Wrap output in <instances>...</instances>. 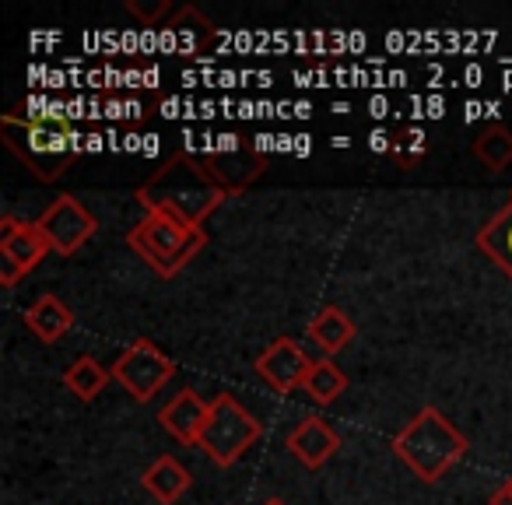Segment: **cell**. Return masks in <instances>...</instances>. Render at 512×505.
I'll use <instances>...</instances> for the list:
<instances>
[{"instance_id": "1", "label": "cell", "mask_w": 512, "mask_h": 505, "mask_svg": "<svg viewBox=\"0 0 512 505\" xmlns=\"http://www.w3.org/2000/svg\"><path fill=\"white\" fill-rule=\"evenodd\" d=\"M228 193L211 179L197 151H176L169 155L141 186H137V204L144 214H165L190 228H200L221 204Z\"/></svg>"}, {"instance_id": "2", "label": "cell", "mask_w": 512, "mask_h": 505, "mask_svg": "<svg viewBox=\"0 0 512 505\" xmlns=\"http://www.w3.org/2000/svg\"><path fill=\"white\" fill-rule=\"evenodd\" d=\"M390 446L421 484H439L467 456V435L439 407H421Z\"/></svg>"}, {"instance_id": "3", "label": "cell", "mask_w": 512, "mask_h": 505, "mask_svg": "<svg viewBox=\"0 0 512 505\" xmlns=\"http://www.w3.org/2000/svg\"><path fill=\"white\" fill-rule=\"evenodd\" d=\"M0 134H4V144H8L11 155L39 183H57L78 162V137H74V130L64 120L4 113L0 116Z\"/></svg>"}, {"instance_id": "4", "label": "cell", "mask_w": 512, "mask_h": 505, "mask_svg": "<svg viewBox=\"0 0 512 505\" xmlns=\"http://www.w3.org/2000/svg\"><path fill=\"white\" fill-rule=\"evenodd\" d=\"M127 246L158 278H176L207 246V235L204 228H190L176 218H165V214H144L127 232Z\"/></svg>"}, {"instance_id": "5", "label": "cell", "mask_w": 512, "mask_h": 505, "mask_svg": "<svg viewBox=\"0 0 512 505\" xmlns=\"http://www.w3.org/2000/svg\"><path fill=\"white\" fill-rule=\"evenodd\" d=\"M260 435H264L260 418L249 414L232 393H218L211 400V414H207L197 449H204L207 460L218 463V467H235L260 442Z\"/></svg>"}, {"instance_id": "6", "label": "cell", "mask_w": 512, "mask_h": 505, "mask_svg": "<svg viewBox=\"0 0 512 505\" xmlns=\"http://www.w3.org/2000/svg\"><path fill=\"white\" fill-rule=\"evenodd\" d=\"M204 169L211 172V179L228 193V197H239L246 193L256 179L267 172V155L256 148L253 141L239 134H221L211 148L197 151Z\"/></svg>"}, {"instance_id": "7", "label": "cell", "mask_w": 512, "mask_h": 505, "mask_svg": "<svg viewBox=\"0 0 512 505\" xmlns=\"http://www.w3.org/2000/svg\"><path fill=\"white\" fill-rule=\"evenodd\" d=\"M50 253V242L36 221H22L15 214L0 218V285L4 288H15L22 278H29Z\"/></svg>"}, {"instance_id": "8", "label": "cell", "mask_w": 512, "mask_h": 505, "mask_svg": "<svg viewBox=\"0 0 512 505\" xmlns=\"http://www.w3.org/2000/svg\"><path fill=\"white\" fill-rule=\"evenodd\" d=\"M172 376H176V362L169 355H162V348L155 341H148V337L130 344L113 365V379L137 404H148Z\"/></svg>"}, {"instance_id": "9", "label": "cell", "mask_w": 512, "mask_h": 505, "mask_svg": "<svg viewBox=\"0 0 512 505\" xmlns=\"http://www.w3.org/2000/svg\"><path fill=\"white\" fill-rule=\"evenodd\" d=\"M36 225L43 228L46 242H50V249L57 257H74V253L99 232V218H95L78 197H71V193L53 200L36 218Z\"/></svg>"}, {"instance_id": "10", "label": "cell", "mask_w": 512, "mask_h": 505, "mask_svg": "<svg viewBox=\"0 0 512 505\" xmlns=\"http://www.w3.org/2000/svg\"><path fill=\"white\" fill-rule=\"evenodd\" d=\"M253 369L271 390L292 393V390H302V386H306V376H309V369H313V358H309L292 337H278V341L267 344V348L260 351Z\"/></svg>"}, {"instance_id": "11", "label": "cell", "mask_w": 512, "mask_h": 505, "mask_svg": "<svg viewBox=\"0 0 512 505\" xmlns=\"http://www.w3.org/2000/svg\"><path fill=\"white\" fill-rule=\"evenodd\" d=\"M285 449L306 470H320L323 463H327L330 456L341 449V435L330 428L327 418H320V414H309V418H302L299 425L288 432Z\"/></svg>"}, {"instance_id": "12", "label": "cell", "mask_w": 512, "mask_h": 505, "mask_svg": "<svg viewBox=\"0 0 512 505\" xmlns=\"http://www.w3.org/2000/svg\"><path fill=\"white\" fill-rule=\"evenodd\" d=\"M207 414H211V400L197 397V390H183L158 411V425L183 446H197L200 432L207 425Z\"/></svg>"}, {"instance_id": "13", "label": "cell", "mask_w": 512, "mask_h": 505, "mask_svg": "<svg viewBox=\"0 0 512 505\" xmlns=\"http://www.w3.org/2000/svg\"><path fill=\"white\" fill-rule=\"evenodd\" d=\"M211 39H214V25L193 8H179L176 15L169 18V25L162 29V46L169 53H183V57L204 53Z\"/></svg>"}, {"instance_id": "14", "label": "cell", "mask_w": 512, "mask_h": 505, "mask_svg": "<svg viewBox=\"0 0 512 505\" xmlns=\"http://www.w3.org/2000/svg\"><path fill=\"white\" fill-rule=\"evenodd\" d=\"M22 320H25V327L32 330V337H39L43 344L64 341V337L71 334V327H74L71 306H67L64 299H57V295H50V292L39 295V299L25 309Z\"/></svg>"}, {"instance_id": "15", "label": "cell", "mask_w": 512, "mask_h": 505, "mask_svg": "<svg viewBox=\"0 0 512 505\" xmlns=\"http://www.w3.org/2000/svg\"><path fill=\"white\" fill-rule=\"evenodd\" d=\"M477 249L512 281V190H509V200H505L488 218V225L477 232Z\"/></svg>"}, {"instance_id": "16", "label": "cell", "mask_w": 512, "mask_h": 505, "mask_svg": "<svg viewBox=\"0 0 512 505\" xmlns=\"http://www.w3.org/2000/svg\"><path fill=\"white\" fill-rule=\"evenodd\" d=\"M141 484H144V491L155 498V502L176 505L179 498L190 491L193 477H190V470L176 460V456H158V460L141 474Z\"/></svg>"}, {"instance_id": "17", "label": "cell", "mask_w": 512, "mask_h": 505, "mask_svg": "<svg viewBox=\"0 0 512 505\" xmlns=\"http://www.w3.org/2000/svg\"><path fill=\"white\" fill-rule=\"evenodd\" d=\"M309 337L320 344V351L327 358H334L337 351H344L351 341H355V323L344 309L337 306H323L320 313L309 320Z\"/></svg>"}, {"instance_id": "18", "label": "cell", "mask_w": 512, "mask_h": 505, "mask_svg": "<svg viewBox=\"0 0 512 505\" xmlns=\"http://www.w3.org/2000/svg\"><path fill=\"white\" fill-rule=\"evenodd\" d=\"M470 155L488 172H502L512 165V130L505 123H488L481 134L470 141Z\"/></svg>"}, {"instance_id": "19", "label": "cell", "mask_w": 512, "mask_h": 505, "mask_svg": "<svg viewBox=\"0 0 512 505\" xmlns=\"http://www.w3.org/2000/svg\"><path fill=\"white\" fill-rule=\"evenodd\" d=\"M113 379V372L106 369V365L99 362V358H92V355H81V358H74L71 365H67V372H64V386L74 393L78 400H95L102 390H106V383Z\"/></svg>"}, {"instance_id": "20", "label": "cell", "mask_w": 512, "mask_h": 505, "mask_svg": "<svg viewBox=\"0 0 512 505\" xmlns=\"http://www.w3.org/2000/svg\"><path fill=\"white\" fill-rule=\"evenodd\" d=\"M302 390H306L320 407H327V404H334V400H341L344 393H348V376H344L341 365H337L334 358H316Z\"/></svg>"}, {"instance_id": "21", "label": "cell", "mask_w": 512, "mask_h": 505, "mask_svg": "<svg viewBox=\"0 0 512 505\" xmlns=\"http://www.w3.org/2000/svg\"><path fill=\"white\" fill-rule=\"evenodd\" d=\"M421 155H425V134H421V130H404V134L393 141V158H397L400 165H414Z\"/></svg>"}, {"instance_id": "22", "label": "cell", "mask_w": 512, "mask_h": 505, "mask_svg": "<svg viewBox=\"0 0 512 505\" xmlns=\"http://www.w3.org/2000/svg\"><path fill=\"white\" fill-rule=\"evenodd\" d=\"M127 11L134 18H141V25H151V29L158 25V18H172V15H176V11H172L165 0H162V4H137V0H127Z\"/></svg>"}, {"instance_id": "23", "label": "cell", "mask_w": 512, "mask_h": 505, "mask_svg": "<svg viewBox=\"0 0 512 505\" xmlns=\"http://www.w3.org/2000/svg\"><path fill=\"white\" fill-rule=\"evenodd\" d=\"M488 505H512V477H505V484H502V488H495V491H491Z\"/></svg>"}, {"instance_id": "24", "label": "cell", "mask_w": 512, "mask_h": 505, "mask_svg": "<svg viewBox=\"0 0 512 505\" xmlns=\"http://www.w3.org/2000/svg\"><path fill=\"white\" fill-rule=\"evenodd\" d=\"M267 505H285V502H281V498H271V502H267Z\"/></svg>"}]
</instances>
